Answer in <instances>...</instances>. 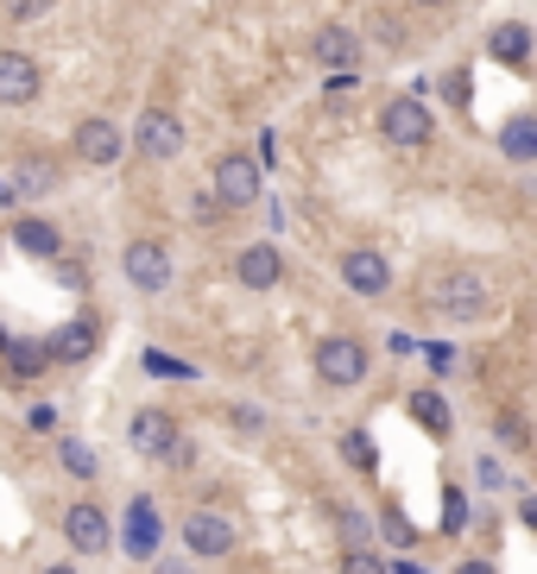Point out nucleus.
Here are the masks:
<instances>
[{"label": "nucleus", "mask_w": 537, "mask_h": 574, "mask_svg": "<svg viewBox=\"0 0 537 574\" xmlns=\"http://www.w3.org/2000/svg\"><path fill=\"white\" fill-rule=\"evenodd\" d=\"M430 309H436V316H449V323H481V316H486V278H474V272L436 278Z\"/></svg>", "instance_id": "nucleus-1"}, {"label": "nucleus", "mask_w": 537, "mask_h": 574, "mask_svg": "<svg viewBox=\"0 0 537 574\" xmlns=\"http://www.w3.org/2000/svg\"><path fill=\"white\" fill-rule=\"evenodd\" d=\"M380 133H385V146H424V139H430V108L411 101V95L385 101V108H380Z\"/></svg>", "instance_id": "nucleus-2"}, {"label": "nucleus", "mask_w": 537, "mask_h": 574, "mask_svg": "<svg viewBox=\"0 0 537 574\" xmlns=\"http://www.w3.org/2000/svg\"><path fill=\"white\" fill-rule=\"evenodd\" d=\"M133 146L146 151V158H183V121L165 114V108H146L133 121Z\"/></svg>", "instance_id": "nucleus-3"}, {"label": "nucleus", "mask_w": 537, "mask_h": 574, "mask_svg": "<svg viewBox=\"0 0 537 574\" xmlns=\"http://www.w3.org/2000/svg\"><path fill=\"white\" fill-rule=\"evenodd\" d=\"M367 367H373V360H367V348H360V341H348V335H329V341L316 348V373L329 379V385H360V379H367Z\"/></svg>", "instance_id": "nucleus-4"}, {"label": "nucleus", "mask_w": 537, "mask_h": 574, "mask_svg": "<svg viewBox=\"0 0 537 574\" xmlns=\"http://www.w3.org/2000/svg\"><path fill=\"white\" fill-rule=\"evenodd\" d=\"M215 202H228V209H247V202L259 196V158H222L215 165V190H209Z\"/></svg>", "instance_id": "nucleus-5"}, {"label": "nucleus", "mask_w": 537, "mask_h": 574, "mask_svg": "<svg viewBox=\"0 0 537 574\" xmlns=\"http://www.w3.org/2000/svg\"><path fill=\"white\" fill-rule=\"evenodd\" d=\"M121 266H127L133 291H165V284H171V252L158 247V240H133Z\"/></svg>", "instance_id": "nucleus-6"}, {"label": "nucleus", "mask_w": 537, "mask_h": 574, "mask_svg": "<svg viewBox=\"0 0 537 574\" xmlns=\"http://www.w3.org/2000/svg\"><path fill=\"white\" fill-rule=\"evenodd\" d=\"M183 550L190 555H228L234 550V525L222 511H190L183 518Z\"/></svg>", "instance_id": "nucleus-7"}, {"label": "nucleus", "mask_w": 537, "mask_h": 574, "mask_svg": "<svg viewBox=\"0 0 537 574\" xmlns=\"http://www.w3.org/2000/svg\"><path fill=\"white\" fill-rule=\"evenodd\" d=\"M127 442H133V454H153V461H158V454L178 442V424H171V410H133Z\"/></svg>", "instance_id": "nucleus-8"}, {"label": "nucleus", "mask_w": 537, "mask_h": 574, "mask_svg": "<svg viewBox=\"0 0 537 574\" xmlns=\"http://www.w3.org/2000/svg\"><path fill=\"white\" fill-rule=\"evenodd\" d=\"M279 272H284V259H279V247H272V240H254V247L234 259V278H240L247 291H272V284H279Z\"/></svg>", "instance_id": "nucleus-9"}, {"label": "nucleus", "mask_w": 537, "mask_h": 574, "mask_svg": "<svg viewBox=\"0 0 537 574\" xmlns=\"http://www.w3.org/2000/svg\"><path fill=\"white\" fill-rule=\"evenodd\" d=\"M342 278H348V291H360V297H380L385 284H392V266L373 247H355L342 259Z\"/></svg>", "instance_id": "nucleus-10"}, {"label": "nucleus", "mask_w": 537, "mask_h": 574, "mask_svg": "<svg viewBox=\"0 0 537 574\" xmlns=\"http://www.w3.org/2000/svg\"><path fill=\"white\" fill-rule=\"evenodd\" d=\"M77 151H82V165H121L127 139H121V126L114 121H82L77 126Z\"/></svg>", "instance_id": "nucleus-11"}, {"label": "nucleus", "mask_w": 537, "mask_h": 574, "mask_svg": "<svg viewBox=\"0 0 537 574\" xmlns=\"http://www.w3.org/2000/svg\"><path fill=\"white\" fill-rule=\"evenodd\" d=\"M64 537H70L82 555H102V550H108V518H102V505H70V511H64Z\"/></svg>", "instance_id": "nucleus-12"}, {"label": "nucleus", "mask_w": 537, "mask_h": 574, "mask_svg": "<svg viewBox=\"0 0 537 574\" xmlns=\"http://www.w3.org/2000/svg\"><path fill=\"white\" fill-rule=\"evenodd\" d=\"M38 95V64H32L26 50H0V101H32Z\"/></svg>", "instance_id": "nucleus-13"}, {"label": "nucleus", "mask_w": 537, "mask_h": 574, "mask_svg": "<svg viewBox=\"0 0 537 574\" xmlns=\"http://www.w3.org/2000/svg\"><path fill=\"white\" fill-rule=\"evenodd\" d=\"M316 64H329V70H355V57H360V38L348 32V25H323L316 32Z\"/></svg>", "instance_id": "nucleus-14"}, {"label": "nucleus", "mask_w": 537, "mask_h": 574, "mask_svg": "<svg viewBox=\"0 0 537 574\" xmlns=\"http://www.w3.org/2000/svg\"><path fill=\"white\" fill-rule=\"evenodd\" d=\"M96 353V323H64L45 341V360H89Z\"/></svg>", "instance_id": "nucleus-15"}, {"label": "nucleus", "mask_w": 537, "mask_h": 574, "mask_svg": "<svg viewBox=\"0 0 537 574\" xmlns=\"http://www.w3.org/2000/svg\"><path fill=\"white\" fill-rule=\"evenodd\" d=\"M486 50L500 57V64H525L532 57V32L518 20H506V25H493V38H486Z\"/></svg>", "instance_id": "nucleus-16"}, {"label": "nucleus", "mask_w": 537, "mask_h": 574, "mask_svg": "<svg viewBox=\"0 0 537 574\" xmlns=\"http://www.w3.org/2000/svg\"><path fill=\"white\" fill-rule=\"evenodd\" d=\"M127 550L133 555H153L158 550V511H153V499H139L127 511Z\"/></svg>", "instance_id": "nucleus-17"}, {"label": "nucleus", "mask_w": 537, "mask_h": 574, "mask_svg": "<svg viewBox=\"0 0 537 574\" xmlns=\"http://www.w3.org/2000/svg\"><path fill=\"white\" fill-rule=\"evenodd\" d=\"M500 146H506L512 165H532L537 158V121L532 114H518V121H506V133H500Z\"/></svg>", "instance_id": "nucleus-18"}, {"label": "nucleus", "mask_w": 537, "mask_h": 574, "mask_svg": "<svg viewBox=\"0 0 537 574\" xmlns=\"http://www.w3.org/2000/svg\"><path fill=\"white\" fill-rule=\"evenodd\" d=\"M13 247H20V252H38V259H52L64 240H57V227H52V222H32V215H26V222L13 227Z\"/></svg>", "instance_id": "nucleus-19"}, {"label": "nucleus", "mask_w": 537, "mask_h": 574, "mask_svg": "<svg viewBox=\"0 0 537 574\" xmlns=\"http://www.w3.org/2000/svg\"><path fill=\"white\" fill-rule=\"evenodd\" d=\"M411 417L430 429L436 442L449 436V404H443V392H411Z\"/></svg>", "instance_id": "nucleus-20"}, {"label": "nucleus", "mask_w": 537, "mask_h": 574, "mask_svg": "<svg viewBox=\"0 0 537 574\" xmlns=\"http://www.w3.org/2000/svg\"><path fill=\"white\" fill-rule=\"evenodd\" d=\"M342 454L355 461L360 474H373V468H380V449H373V436H367V429H348V436H342Z\"/></svg>", "instance_id": "nucleus-21"}, {"label": "nucleus", "mask_w": 537, "mask_h": 574, "mask_svg": "<svg viewBox=\"0 0 537 574\" xmlns=\"http://www.w3.org/2000/svg\"><path fill=\"white\" fill-rule=\"evenodd\" d=\"M7 360H13V379H26V373H45V367H52L38 341H7Z\"/></svg>", "instance_id": "nucleus-22"}, {"label": "nucleus", "mask_w": 537, "mask_h": 574, "mask_svg": "<svg viewBox=\"0 0 537 574\" xmlns=\"http://www.w3.org/2000/svg\"><path fill=\"white\" fill-rule=\"evenodd\" d=\"M57 461H64V468H70L77 480H89L96 468H102V461H96V449H89V442H70V436L57 442Z\"/></svg>", "instance_id": "nucleus-23"}, {"label": "nucleus", "mask_w": 537, "mask_h": 574, "mask_svg": "<svg viewBox=\"0 0 537 574\" xmlns=\"http://www.w3.org/2000/svg\"><path fill=\"white\" fill-rule=\"evenodd\" d=\"M57 183V171L52 165H38V158H26V165H20V177H13V190H20V196H32V190H52Z\"/></svg>", "instance_id": "nucleus-24"}, {"label": "nucleus", "mask_w": 537, "mask_h": 574, "mask_svg": "<svg viewBox=\"0 0 537 574\" xmlns=\"http://www.w3.org/2000/svg\"><path fill=\"white\" fill-rule=\"evenodd\" d=\"M380 530H385V543H399V550H405L411 537H417V530H411V518L399 511V505H385V511H380Z\"/></svg>", "instance_id": "nucleus-25"}, {"label": "nucleus", "mask_w": 537, "mask_h": 574, "mask_svg": "<svg viewBox=\"0 0 537 574\" xmlns=\"http://www.w3.org/2000/svg\"><path fill=\"white\" fill-rule=\"evenodd\" d=\"M146 373H158V379H190V360H171V353H146Z\"/></svg>", "instance_id": "nucleus-26"}, {"label": "nucleus", "mask_w": 537, "mask_h": 574, "mask_svg": "<svg viewBox=\"0 0 537 574\" xmlns=\"http://www.w3.org/2000/svg\"><path fill=\"white\" fill-rule=\"evenodd\" d=\"M335 530H342L348 543H360V537H367V518H360L355 505H335Z\"/></svg>", "instance_id": "nucleus-27"}, {"label": "nucleus", "mask_w": 537, "mask_h": 574, "mask_svg": "<svg viewBox=\"0 0 537 574\" xmlns=\"http://www.w3.org/2000/svg\"><path fill=\"white\" fill-rule=\"evenodd\" d=\"M342 574H385V562H380V555H367V550H348Z\"/></svg>", "instance_id": "nucleus-28"}, {"label": "nucleus", "mask_w": 537, "mask_h": 574, "mask_svg": "<svg viewBox=\"0 0 537 574\" xmlns=\"http://www.w3.org/2000/svg\"><path fill=\"white\" fill-rule=\"evenodd\" d=\"M461 525H468V499L449 493V499H443V530H461Z\"/></svg>", "instance_id": "nucleus-29"}, {"label": "nucleus", "mask_w": 537, "mask_h": 574, "mask_svg": "<svg viewBox=\"0 0 537 574\" xmlns=\"http://www.w3.org/2000/svg\"><path fill=\"white\" fill-rule=\"evenodd\" d=\"M0 7H7V20H38L52 0H0Z\"/></svg>", "instance_id": "nucleus-30"}, {"label": "nucleus", "mask_w": 537, "mask_h": 574, "mask_svg": "<svg viewBox=\"0 0 537 574\" xmlns=\"http://www.w3.org/2000/svg\"><path fill=\"white\" fill-rule=\"evenodd\" d=\"M424 360H430L436 373H449V367H456V348H424Z\"/></svg>", "instance_id": "nucleus-31"}, {"label": "nucleus", "mask_w": 537, "mask_h": 574, "mask_svg": "<svg viewBox=\"0 0 537 574\" xmlns=\"http://www.w3.org/2000/svg\"><path fill=\"white\" fill-rule=\"evenodd\" d=\"M190 215H197V222H215V215H222V202H215V196H197V209H190Z\"/></svg>", "instance_id": "nucleus-32"}, {"label": "nucleus", "mask_w": 537, "mask_h": 574, "mask_svg": "<svg viewBox=\"0 0 537 574\" xmlns=\"http://www.w3.org/2000/svg\"><path fill=\"white\" fill-rule=\"evenodd\" d=\"M158 574H190V562H158Z\"/></svg>", "instance_id": "nucleus-33"}, {"label": "nucleus", "mask_w": 537, "mask_h": 574, "mask_svg": "<svg viewBox=\"0 0 537 574\" xmlns=\"http://www.w3.org/2000/svg\"><path fill=\"white\" fill-rule=\"evenodd\" d=\"M456 574H493V569H486V562H461Z\"/></svg>", "instance_id": "nucleus-34"}, {"label": "nucleus", "mask_w": 537, "mask_h": 574, "mask_svg": "<svg viewBox=\"0 0 537 574\" xmlns=\"http://www.w3.org/2000/svg\"><path fill=\"white\" fill-rule=\"evenodd\" d=\"M45 574H77V569H64V562H57V569H45Z\"/></svg>", "instance_id": "nucleus-35"}, {"label": "nucleus", "mask_w": 537, "mask_h": 574, "mask_svg": "<svg viewBox=\"0 0 537 574\" xmlns=\"http://www.w3.org/2000/svg\"><path fill=\"white\" fill-rule=\"evenodd\" d=\"M0 353H7V328H0Z\"/></svg>", "instance_id": "nucleus-36"}, {"label": "nucleus", "mask_w": 537, "mask_h": 574, "mask_svg": "<svg viewBox=\"0 0 537 574\" xmlns=\"http://www.w3.org/2000/svg\"><path fill=\"white\" fill-rule=\"evenodd\" d=\"M417 7H443V0H417Z\"/></svg>", "instance_id": "nucleus-37"}, {"label": "nucleus", "mask_w": 537, "mask_h": 574, "mask_svg": "<svg viewBox=\"0 0 537 574\" xmlns=\"http://www.w3.org/2000/svg\"><path fill=\"white\" fill-rule=\"evenodd\" d=\"M0 196H7V183H0Z\"/></svg>", "instance_id": "nucleus-38"}]
</instances>
